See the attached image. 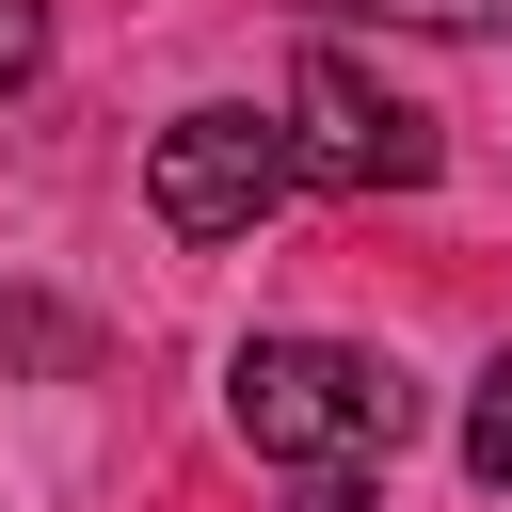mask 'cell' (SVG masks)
I'll return each instance as SVG.
<instances>
[{"mask_svg": "<svg viewBox=\"0 0 512 512\" xmlns=\"http://www.w3.org/2000/svg\"><path fill=\"white\" fill-rule=\"evenodd\" d=\"M32 64H48V0H0V96H16Z\"/></svg>", "mask_w": 512, "mask_h": 512, "instance_id": "cell-6", "label": "cell"}, {"mask_svg": "<svg viewBox=\"0 0 512 512\" xmlns=\"http://www.w3.org/2000/svg\"><path fill=\"white\" fill-rule=\"evenodd\" d=\"M224 416L272 448V464H384L416 432V384L384 352H336V336H256L224 368Z\"/></svg>", "mask_w": 512, "mask_h": 512, "instance_id": "cell-1", "label": "cell"}, {"mask_svg": "<svg viewBox=\"0 0 512 512\" xmlns=\"http://www.w3.org/2000/svg\"><path fill=\"white\" fill-rule=\"evenodd\" d=\"M384 16H400V32H464V48L512 32V0H384Z\"/></svg>", "mask_w": 512, "mask_h": 512, "instance_id": "cell-5", "label": "cell"}, {"mask_svg": "<svg viewBox=\"0 0 512 512\" xmlns=\"http://www.w3.org/2000/svg\"><path fill=\"white\" fill-rule=\"evenodd\" d=\"M288 512H368V464H304V496Z\"/></svg>", "mask_w": 512, "mask_h": 512, "instance_id": "cell-7", "label": "cell"}, {"mask_svg": "<svg viewBox=\"0 0 512 512\" xmlns=\"http://www.w3.org/2000/svg\"><path fill=\"white\" fill-rule=\"evenodd\" d=\"M288 160L320 192H432V112H400L352 48H304L288 64Z\"/></svg>", "mask_w": 512, "mask_h": 512, "instance_id": "cell-2", "label": "cell"}, {"mask_svg": "<svg viewBox=\"0 0 512 512\" xmlns=\"http://www.w3.org/2000/svg\"><path fill=\"white\" fill-rule=\"evenodd\" d=\"M288 192H304V160H288L272 112H176L160 160H144V208H160L176 240H256Z\"/></svg>", "mask_w": 512, "mask_h": 512, "instance_id": "cell-3", "label": "cell"}, {"mask_svg": "<svg viewBox=\"0 0 512 512\" xmlns=\"http://www.w3.org/2000/svg\"><path fill=\"white\" fill-rule=\"evenodd\" d=\"M464 480L480 496H512V352L480 368V400H464Z\"/></svg>", "mask_w": 512, "mask_h": 512, "instance_id": "cell-4", "label": "cell"}]
</instances>
